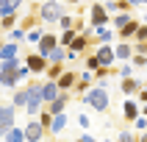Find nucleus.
Segmentation results:
<instances>
[{
    "mask_svg": "<svg viewBox=\"0 0 147 142\" xmlns=\"http://www.w3.org/2000/svg\"><path fill=\"white\" fill-rule=\"evenodd\" d=\"M22 64L31 70V75H45V70L50 67V61H47L45 56H39L36 50H33V53H28V56L22 58Z\"/></svg>",
    "mask_w": 147,
    "mask_h": 142,
    "instance_id": "obj_5",
    "label": "nucleus"
},
{
    "mask_svg": "<svg viewBox=\"0 0 147 142\" xmlns=\"http://www.w3.org/2000/svg\"><path fill=\"white\" fill-rule=\"evenodd\" d=\"M47 61H50V64H64V61H67V48H61V45H58V48L47 56Z\"/></svg>",
    "mask_w": 147,
    "mask_h": 142,
    "instance_id": "obj_29",
    "label": "nucleus"
},
{
    "mask_svg": "<svg viewBox=\"0 0 147 142\" xmlns=\"http://www.w3.org/2000/svg\"><path fill=\"white\" fill-rule=\"evenodd\" d=\"M75 84H78V73L75 70H64V75L56 81V86H58V92H72Z\"/></svg>",
    "mask_w": 147,
    "mask_h": 142,
    "instance_id": "obj_14",
    "label": "nucleus"
},
{
    "mask_svg": "<svg viewBox=\"0 0 147 142\" xmlns=\"http://www.w3.org/2000/svg\"><path fill=\"white\" fill-rule=\"evenodd\" d=\"M45 33H47V28H45V25H39V28H33V31L25 33V42H28V45H39Z\"/></svg>",
    "mask_w": 147,
    "mask_h": 142,
    "instance_id": "obj_22",
    "label": "nucleus"
},
{
    "mask_svg": "<svg viewBox=\"0 0 147 142\" xmlns=\"http://www.w3.org/2000/svg\"><path fill=\"white\" fill-rule=\"evenodd\" d=\"M92 86H94V75L83 70V73L78 75V84H75V89H72V98H75V95H81V98H83V95H86Z\"/></svg>",
    "mask_w": 147,
    "mask_h": 142,
    "instance_id": "obj_13",
    "label": "nucleus"
},
{
    "mask_svg": "<svg viewBox=\"0 0 147 142\" xmlns=\"http://www.w3.org/2000/svg\"><path fill=\"white\" fill-rule=\"evenodd\" d=\"M75 120H78V125H81V128H89V125H92V120H89L86 114H78Z\"/></svg>",
    "mask_w": 147,
    "mask_h": 142,
    "instance_id": "obj_40",
    "label": "nucleus"
},
{
    "mask_svg": "<svg viewBox=\"0 0 147 142\" xmlns=\"http://www.w3.org/2000/svg\"><path fill=\"white\" fill-rule=\"evenodd\" d=\"M0 73H3V61H0Z\"/></svg>",
    "mask_w": 147,
    "mask_h": 142,
    "instance_id": "obj_47",
    "label": "nucleus"
},
{
    "mask_svg": "<svg viewBox=\"0 0 147 142\" xmlns=\"http://www.w3.org/2000/svg\"><path fill=\"white\" fill-rule=\"evenodd\" d=\"M139 142H147V131H144V134H142V137H139Z\"/></svg>",
    "mask_w": 147,
    "mask_h": 142,
    "instance_id": "obj_44",
    "label": "nucleus"
},
{
    "mask_svg": "<svg viewBox=\"0 0 147 142\" xmlns=\"http://www.w3.org/2000/svg\"><path fill=\"white\" fill-rule=\"evenodd\" d=\"M139 20H136V17H133V20H131V22H128V25H125V28H122V31H119V39H122V42H131V39H136V31H139Z\"/></svg>",
    "mask_w": 147,
    "mask_h": 142,
    "instance_id": "obj_18",
    "label": "nucleus"
},
{
    "mask_svg": "<svg viewBox=\"0 0 147 142\" xmlns=\"http://www.w3.org/2000/svg\"><path fill=\"white\" fill-rule=\"evenodd\" d=\"M75 36H78V31H75V28H72V31H61V33H58V45L69 50V48H72V42H75Z\"/></svg>",
    "mask_w": 147,
    "mask_h": 142,
    "instance_id": "obj_25",
    "label": "nucleus"
},
{
    "mask_svg": "<svg viewBox=\"0 0 147 142\" xmlns=\"http://www.w3.org/2000/svg\"><path fill=\"white\" fill-rule=\"evenodd\" d=\"M128 3H131V6H139V3H142V0H128Z\"/></svg>",
    "mask_w": 147,
    "mask_h": 142,
    "instance_id": "obj_45",
    "label": "nucleus"
},
{
    "mask_svg": "<svg viewBox=\"0 0 147 142\" xmlns=\"http://www.w3.org/2000/svg\"><path fill=\"white\" fill-rule=\"evenodd\" d=\"M81 0H64V6H78Z\"/></svg>",
    "mask_w": 147,
    "mask_h": 142,
    "instance_id": "obj_43",
    "label": "nucleus"
},
{
    "mask_svg": "<svg viewBox=\"0 0 147 142\" xmlns=\"http://www.w3.org/2000/svg\"><path fill=\"white\" fill-rule=\"evenodd\" d=\"M20 25V11H14V14H6V17H0V28L3 31H11V28H17Z\"/></svg>",
    "mask_w": 147,
    "mask_h": 142,
    "instance_id": "obj_21",
    "label": "nucleus"
},
{
    "mask_svg": "<svg viewBox=\"0 0 147 142\" xmlns=\"http://www.w3.org/2000/svg\"><path fill=\"white\" fill-rule=\"evenodd\" d=\"M83 61H86V73H94V70H97V56H94V53H89V56L83 58Z\"/></svg>",
    "mask_w": 147,
    "mask_h": 142,
    "instance_id": "obj_35",
    "label": "nucleus"
},
{
    "mask_svg": "<svg viewBox=\"0 0 147 142\" xmlns=\"http://www.w3.org/2000/svg\"><path fill=\"white\" fill-rule=\"evenodd\" d=\"M42 142H56V139H53V137H47V139H42Z\"/></svg>",
    "mask_w": 147,
    "mask_h": 142,
    "instance_id": "obj_46",
    "label": "nucleus"
},
{
    "mask_svg": "<svg viewBox=\"0 0 147 142\" xmlns=\"http://www.w3.org/2000/svg\"><path fill=\"white\" fill-rule=\"evenodd\" d=\"M67 14V6L61 0H42L39 8H36V17H39V22L47 28V25H58V20Z\"/></svg>",
    "mask_w": 147,
    "mask_h": 142,
    "instance_id": "obj_1",
    "label": "nucleus"
},
{
    "mask_svg": "<svg viewBox=\"0 0 147 142\" xmlns=\"http://www.w3.org/2000/svg\"><path fill=\"white\" fill-rule=\"evenodd\" d=\"M36 120H39V125L45 128V131H50V125H53V114H50L47 109H42V114L36 117Z\"/></svg>",
    "mask_w": 147,
    "mask_h": 142,
    "instance_id": "obj_33",
    "label": "nucleus"
},
{
    "mask_svg": "<svg viewBox=\"0 0 147 142\" xmlns=\"http://www.w3.org/2000/svg\"><path fill=\"white\" fill-rule=\"evenodd\" d=\"M119 75H122V78H131V67L122 64V67H119Z\"/></svg>",
    "mask_w": 147,
    "mask_h": 142,
    "instance_id": "obj_41",
    "label": "nucleus"
},
{
    "mask_svg": "<svg viewBox=\"0 0 147 142\" xmlns=\"http://www.w3.org/2000/svg\"><path fill=\"white\" fill-rule=\"evenodd\" d=\"M94 56H97V64L100 67H111L114 58H117V53H114L111 45H94Z\"/></svg>",
    "mask_w": 147,
    "mask_h": 142,
    "instance_id": "obj_10",
    "label": "nucleus"
},
{
    "mask_svg": "<svg viewBox=\"0 0 147 142\" xmlns=\"http://www.w3.org/2000/svg\"><path fill=\"white\" fill-rule=\"evenodd\" d=\"M58 28H61V31H72V28H75V17L69 14V11H67V14L61 17V20H58Z\"/></svg>",
    "mask_w": 147,
    "mask_h": 142,
    "instance_id": "obj_32",
    "label": "nucleus"
},
{
    "mask_svg": "<svg viewBox=\"0 0 147 142\" xmlns=\"http://www.w3.org/2000/svg\"><path fill=\"white\" fill-rule=\"evenodd\" d=\"M56 48H58V36H56V33H50V31H47L45 36H42V42L36 45V53L47 58V56H50V53H53Z\"/></svg>",
    "mask_w": 147,
    "mask_h": 142,
    "instance_id": "obj_11",
    "label": "nucleus"
},
{
    "mask_svg": "<svg viewBox=\"0 0 147 142\" xmlns=\"http://www.w3.org/2000/svg\"><path fill=\"white\" fill-rule=\"evenodd\" d=\"M47 139V131L39 125V120H28V125H25V142H42Z\"/></svg>",
    "mask_w": 147,
    "mask_h": 142,
    "instance_id": "obj_9",
    "label": "nucleus"
},
{
    "mask_svg": "<svg viewBox=\"0 0 147 142\" xmlns=\"http://www.w3.org/2000/svg\"><path fill=\"white\" fill-rule=\"evenodd\" d=\"M117 142H139V137H133L131 131H122V134H119V139H117Z\"/></svg>",
    "mask_w": 147,
    "mask_h": 142,
    "instance_id": "obj_37",
    "label": "nucleus"
},
{
    "mask_svg": "<svg viewBox=\"0 0 147 142\" xmlns=\"http://www.w3.org/2000/svg\"><path fill=\"white\" fill-rule=\"evenodd\" d=\"M0 106H3V95H0Z\"/></svg>",
    "mask_w": 147,
    "mask_h": 142,
    "instance_id": "obj_48",
    "label": "nucleus"
},
{
    "mask_svg": "<svg viewBox=\"0 0 147 142\" xmlns=\"http://www.w3.org/2000/svg\"><path fill=\"white\" fill-rule=\"evenodd\" d=\"M20 67H22V58L3 61V73H0V86H3V89H17V86H20V75H17Z\"/></svg>",
    "mask_w": 147,
    "mask_h": 142,
    "instance_id": "obj_4",
    "label": "nucleus"
},
{
    "mask_svg": "<svg viewBox=\"0 0 147 142\" xmlns=\"http://www.w3.org/2000/svg\"><path fill=\"white\" fill-rule=\"evenodd\" d=\"M106 142H111V139H106Z\"/></svg>",
    "mask_w": 147,
    "mask_h": 142,
    "instance_id": "obj_50",
    "label": "nucleus"
},
{
    "mask_svg": "<svg viewBox=\"0 0 147 142\" xmlns=\"http://www.w3.org/2000/svg\"><path fill=\"white\" fill-rule=\"evenodd\" d=\"M131 20H133V14H131V11H122V14H114V17H111V22H114V28H117V31H122V28L131 22Z\"/></svg>",
    "mask_w": 147,
    "mask_h": 142,
    "instance_id": "obj_27",
    "label": "nucleus"
},
{
    "mask_svg": "<svg viewBox=\"0 0 147 142\" xmlns=\"http://www.w3.org/2000/svg\"><path fill=\"white\" fill-rule=\"evenodd\" d=\"M67 123H69V114H56V117H53V125H50V131H47V134H53V137L64 134V131H67Z\"/></svg>",
    "mask_w": 147,
    "mask_h": 142,
    "instance_id": "obj_17",
    "label": "nucleus"
},
{
    "mask_svg": "<svg viewBox=\"0 0 147 142\" xmlns=\"http://www.w3.org/2000/svg\"><path fill=\"white\" fill-rule=\"evenodd\" d=\"M83 103L92 109V111H106L108 109V92L103 84H94L86 95H83Z\"/></svg>",
    "mask_w": 147,
    "mask_h": 142,
    "instance_id": "obj_3",
    "label": "nucleus"
},
{
    "mask_svg": "<svg viewBox=\"0 0 147 142\" xmlns=\"http://www.w3.org/2000/svg\"><path fill=\"white\" fill-rule=\"evenodd\" d=\"M131 61H133L136 67H144V64H147V56H142V53H133V56H131Z\"/></svg>",
    "mask_w": 147,
    "mask_h": 142,
    "instance_id": "obj_38",
    "label": "nucleus"
},
{
    "mask_svg": "<svg viewBox=\"0 0 147 142\" xmlns=\"http://www.w3.org/2000/svg\"><path fill=\"white\" fill-rule=\"evenodd\" d=\"M22 3H25V0H0V17L20 11V8H22Z\"/></svg>",
    "mask_w": 147,
    "mask_h": 142,
    "instance_id": "obj_19",
    "label": "nucleus"
},
{
    "mask_svg": "<svg viewBox=\"0 0 147 142\" xmlns=\"http://www.w3.org/2000/svg\"><path fill=\"white\" fill-rule=\"evenodd\" d=\"M64 70H67L64 64H50L47 70H45V78H47V81H58V78L64 75Z\"/></svg>",
    "mask_w": 147,
    "mask_h": 142,
    "instance_id": "obj_26",
    "label": "nucleus"
},
{
    "mask_svg": "<svg viewBox=\"0 0 147 142\" xmlns=\"http://www.w3.org/2000/svg\"><path fill=\"white\" fill-rule=\"evenodd\" d=\"M92 36H97V45H108V39H111V31H108L106 25H103V28H92Z\"/></svg>",
    "mask_w": 147,
    "mask_h": 142,
    "instance_id": "obj_31",
    "label": "nucleus"
},
{
    "mask_svg": "<svg viewBox=\"0 0 147 142\" xmlns=\"http://www.w3.org/2000/svg\"><path fill=\"white\" fill-rule=\"evenodd\" d=\"M119 89H122L125 95H139V89H142V84L136 81V78H125V81L119 84Z\"/></svg>",
    "mask_w": 147,
    "mask_h": 142,
    "instance_id": "obj_23",
    "label": "nucleus"
},
{
    "mask_svg": "<svg viewBox=\"0 0 147 142\" xmlns=\"http://www.w3.org/2000/svg\"><path fill=\"white\" fill-rule=\"evenodd\" d=\"M72 142H97V139H92L89 134H83V137H78V139H72Z\"/></svg>",
    "mask_w": 147,
    "mask_h": 142,
    "instance_id": "obj_42",
    "label": "nucleus"
},
{
    "mask_svg": "<svg viewBox=\"0 0 147 142\" xmlns=\"http://www.w3.org/2000/svg\"><path fill=\"white\" fill-rule=\"evenodd\" d=\"M25 89H28V106H25V114H28V120H36V117L42 114V109H45V100H42V81L25 84Z\"/></svg>",
    "mask_w": 147,
    "mask_h": 142,
    "instance_id": "obj_2",
    "label": "nucleus"
},
{
    "mask_svg": "<svg viewBox=\"0 0 147 142\" xmlns=\"http://www.w3.org/2000/svg\"><path fill=\"white\" fill-rule=\"evenodd\" d=\"M108 20H111V14L106 11V6L103 3H92V8H89V25L92 28H103Z\"/></svg>",
    "mask_w": 147,
    "mask_h": 142,
    "instance_id": "obj_7",
    "label": "nucleus"
},
{
    "mask_svg": "<svg viewBox=\"0 0 147 142\" xmlns=\"http://www.w3.org/2000/svg\"><path fill=\"white\" fill-rule=\"evenodd\" d=\"M3 139H6V142H25V128H20V125H14V128H8Z\"/></svg>",
    "mask_w": 147,
    "mask_h": 142,
    "instance_id": "obj_24",
    "label": "nucleus"
},
{
    "mask_svg": "<svg viewBox=\"0 0 147 142\" xmlns=\"http://www.w3.org/2000/svg\"><path fill=\"white\" fill-rule=\"evenodd\" d=\"M122 117L128 123H133L136 117H139V103H133V100H125L122 103Z\"/></svg>",
    "mask_w": 147,
    "mask_h": 142,
    "instance_id": "obj_20",
    "label": "nucleus"
},
{
    "mask_svg": "<svg viewBox=\"0 0 147 142\" xmlns=\"http://www.w3.org/2000/svg\"><path fill=\"white\" fill-rule=\"evenodd\" d=\"M92 48V28L86 33H78L72 42V48H69V53H75V56H81V53H86V50Z\"/></svg>",
    "mask_w": 147,
    "mask_h": 142,
    "instance_id": "obj_12",
    "label": "nucleus"
},
{
    "mask_svg": "<svg viewBox=\"0 0 147 142\" xmlns=\"http://www.w3.org/2000/svg\"><path fill=\"white\" fill-rule=\"evenodd\" d=\"M58 95H61V92H58L56 81H42V100H45V106H47V103H53Z\"/></svg>",
    "mask_w": 147,
    "mask_h": 142,
    "instance_id": "obj_15",
    "label": "nucleus"
},
{
    "mask_svg": "<svg viewBox=\"0 0 147 142\" xmlns=\"http://www.w3.org/2000/svg\"><path fill=\"white\" fill-rule=\"evenodd\" d=\"M6 42H14V45H22L25 42V31L17 25V28H11V31L6 33Z\"/></svg>",
    "mask_w": 147,
    "mask_h": 142,
    "instance_id": "obj_30",
    "label": "nucleus"
},
{
    "mask_svg": "<svg viewBox=\"0 0 147 142\" xmlns=\"http://www.w3.org/2000/svg\"><path fill=\"white\" fill-rule=\"evenodd\" d=\"M133 128H139V131L144 134V131H147V117H142V114H139L136 120H133Z\"/></svg>",
    "mask_w": 147,
    "mask_h": 142,
    "instance_id": "obj_36",
    "label": "nucleus"
},
{
    "mask_svg": "<svg viewBox=\"0 0 147 142\" xmlns=\"http://www.w3.org/2000/svg\"><path fill=\"white\" fill-rule=\"evenodd\" d=\"M69 100H72V92H61V95H58L53 103H47L45 109H47L53 117H56V114H67V106H69Z\"/></svg>",
    "mask_w": 147,
    "mask_h": 142,
    "instance_id": "obj_8",
    "label": "nucleus"
},
{
    "mask_svg": "<svg viewBox=\"0 0 147 142\" xmlns=\"http://www.w3.org/2000/svg\"><path fill=\"white\" fill-rule=\"evenodd\" d=\"M136 39H139V45H142V42H147V25H139V31H136Z\"/></svg>",
    "mask_w": 147,
    "mask_h": 142,
    "instance_id": "obj_39",
    "label": "nucleus"
},
{
    "mask_svg": "<svg viewBox=\"0 0 147 142\" xmlns=\"http://www.w3.org/2000/svg\"><path fill=\"white\" fill-rule=\"evenodd\" d=\"M142 3H147V0H142Z\"/></svg>",
    "mask_w": 147,
    "mask_h": 142,
    "instance_id": "obj_49",
    "label": "nucleus"
},
{
    "mask_svg": "<svg viewBox=\"0 0 147 142\" xmlns=\"http://www.w3.org/2000/svg\"><path fill=\"white\" fill-rule=\"evenodd\" d=\"M111 73H114L111 67H97V70H94V73H92V75H94V81H106V78H108V75H111Z\"/></svg>",
    "mask_w": 147,
    "mask_h": 142,
    "instance_id": "obj_34",
    "label": "nucleus"
},
{
    "mask_svg": "<svg viewBox=\"0 0 147 142\" xmlns=\"http://www.w3.org/2000/svg\"><path fill=\"white\" fill-rule=\"evenodd\" d=\"M114 53H117V58H122V61H125V58L133 56V45H131V42H119V45L114 48Z\"/></svg>",
    "mask_w": 147,
    "mask_h": 142,
    "instance_id": "obj_28",
    "label": "nucleus"
},
{
    "mask_svg": "<svg viewBox=\"0 0 147 142\" xmlns=\"http://www.w3.org/2000/svg\"><path fill=\"white\" fill-rule=\"evenodd\" d=\"M14 125H17V109L11 103H3L0 106V137H6V131Z\"/></svg>",
    "mask_w": 147,
    "mask_h": 142,
    "instance_id": "obj_6",
    "label": "nucleus"
},
{
    "mask_svg": "<svg viewBox=\"0 0 147 142\" xmlns=\"http://www.w3.org/2000/svg\"><path fill=\"white\" fill-rule=\"evenodd\" d=\"M11 106H14L17 111H20V109L25 111V106H28V89H25V86L14 89V95H11Z\"/></svg>",
    "mask_w": 147,
    "mask_h": 142,
    "instance_id": "obj_16",
    "label": "nucleus"
}]
</instances>
